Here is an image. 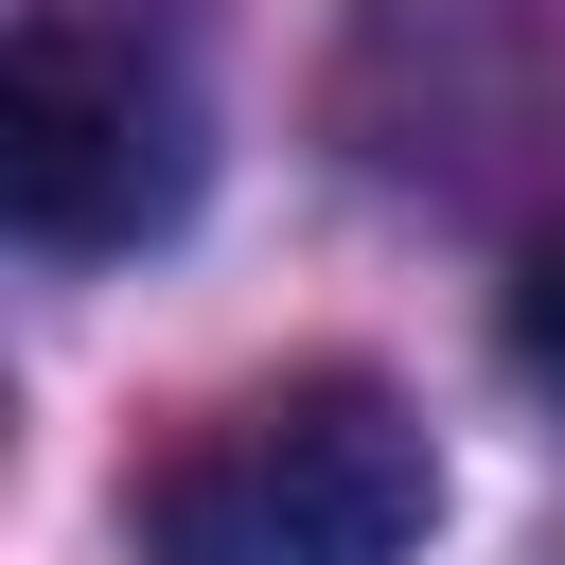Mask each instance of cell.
<instances>
[{
	"label": "cell",
	"mask_w": 565,
	"mask_h": 565,
	"mask_svg": "<svg viewBox=\"0 0 565 565\" xmlns=\"http://www.w3.org/2000/svg\"><path fill=\"white\" fill-rule=\"evenodd\" d=\"M0 212L18 247L88 265V247H141L194 212V88L106 35V18H18V71H0Z\"/></svg>",
	"instance_id": "cell-2"
},
{
	"label": "cell",
	"mask_w": 565,
	"mask_h": 565,
	"mask_svg": "<svg viewBox=\"0 0 565 565\" xmlns=\"http://www.w3.org/2000/svg\"><path fill=\"white\" fill-rule=\"evenodd\" d=\"M441 441L388 371H282L141 477V565H424Z\"/></svg>",
	"instance_id": "cell-1"
},
{
	"label": "cell",
	"mask_w": 565,
	"mask_h": 565,
	"mask_svg": "<svg viewBox=\"0 0 565 565\" xmlns=\"http://www.w3.org/2000/svg\"><path fill=\"white\" fill-rule=\"evenodd\" d=\"M512 371H530V388H565V230L512 265Z\"/></svg>",
	"instance_id": "cell-3"
}]
</instances>
